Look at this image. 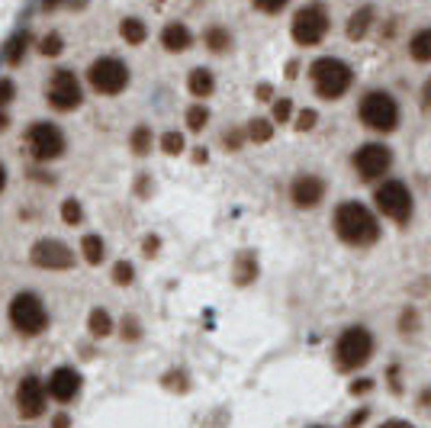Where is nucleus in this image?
Returning a JSON list of instances; mask_svg holds the SVG:
<instances>
[{
	"mask_svg": "<svg viewBox=\"0 0 431 428\" xmlns=\"http://www.w3.org/2000/svg\"><path fill=\"white\" fill-rule=\"evenodd\" d=\"M119 35H123V39H125V43H129V45H139V43H145L148 29H145V23H142V20H135V16H129V20H123V23H119Z\"/></svg>",
	"mask_w": 431,
	"mask_h": 428,
	"instance_id": "aec40b11",
	"label": "nucleus"
},
{
	"mask_svg": "<svg viewBox=\"0 0 431 428\" xmlns=\"http://www.w3.org/2000/svg\"><path fill=\"white\" fill-rule=\"evenodd\" d=\"M13 81H7V77H4V81H0V106H7L10 100H13Z\"/></svg>",
	"mask_w": 431,
	"mask_h": 428,
	"instance_id": "c9c22d12",
	"label": "nucleus"
},
{
	"mask_svg": "<svg viewBox=\"0 0 431 428\" xmlns=\"http://www.w3.org/2000/svg\"><path fill=\"white\" fill-rule=\"evenodd\" d=\"M87 77H91V87L97 94H106V97H116V94L125 91V84H129V68H125L119 58H97V62L91 64V71H87Z\"/></svg>",
	"mask_w": 431,
	"mask_h": 428,
	"instance_id": "423d86ee",
	"label": "nucleus"
},
{
	"mask_svg": "<svg viewBox=\"0 0 431 428\" xmlns=\"http://www.w3.org/2000/svg\"><path fill=\"white\" fill-rule=\"evenodd\" d=\"M161 45H164L167 52H187L190 45H194V35H190V29L181 26V23H167L164 33H161Z\"/></svg>",
	"mask_w": 431,
	"mask_h": 428,
	"instance_id": "dca6fc26",
	"label": "nucleus"
},
{
	"mask_svg": "<svg viewBox=\"0 0 431 428\" xmlns=\"http://www.w3.org/2000/svg\"><path fill=\"white\" fill-rule=\"evenodd\" d=\"M123 335L125 338H139V322H135V319H125V322H123Z\"/></svg>",
	"mask_w": 431,
	"mask_h": 428,
	"instance_id": "e433bc0d",
	"label": "nucleus"
},
{
	"mask_svg": "<svg viewBox=\"0 0 431 428\" xmlns=\"http://www.w3.org/2000/svg\"><path fill=\"white\" fill-rule=\"evenodd\" d=\"M290 0H254L257 10H264V13H277V10H284Z\"/></svg>",
	"mask_w": 431,
	"mask_h": 428,
	"instance_id": "f704fd0d",
	"label": "nucleus"
},
{
	"mask_svg": "<svg viewBox=\"0 0 431 428\" xmlns=\"http://www.w3.org/2000/svg\"><path fill=\"white\" fill-rule=\"evenodd\" d=\"M33 264L35 267H45V271H68L74 264V252H71L65 242H55V239H42L33 245Z\"/></svg>",
	"mask_w": 431,
	"mask_h": 428,
	"instance_id": "f8f14e48",
	"label": "nucleus"
},
{
	"mask_svg": "<svg viewBox=\"0 0 431 428\" xmlns=\"http://www.w3.org/2000/svg\"><path fill=\"white\" fill-rule=\"evenodd\" d=\"M39 49H42V55H62V49H65V45H62V35H58V33H49L45 39H42Z\"/></svg>",
	"mask_w": 431,
	"mask_h": 428,
	"instance_id": "7c9ffc66",
	"label": "nucleus"
},
{
	"mask_svg": "<svg viewBox=\"0 0 431 428\" xmlns=\"http://www.w3.org/2000/svg\"><path fill=\"white\" fill-rule=\"evenodd\" d=\"M7 187V171H4V164H0V190Z\"/></svg>",
	"mask_w": 431,
	"mask_h": 428,
	"instance_id": "37998d69",
	"label": "nucleus"
},
{
	"mask_svg": "<svg viewBox=\"0 0 431 428\" xmlns=\"http://www.w3.org/2000/svg\"><path fill=\"white\" fill-rule=\"evenodd\" d=\"M409 55L415 62H431V29H418L409 43Z\"/></svg>",
	"mask_w": 431,
	"mask_h": 428,
	"instance_id": "6ab92c4d",
	"label": "nucleus"
},
{
	"mask_svg": "<svg viewBox=\"0 0 431 428\" xmlns=\"http://www.w3.org/2000/svg\"><path fill=\"white\" fill-rule=\"evenodd\" d=\"M422 103H425V106H428V110H431V77H428V84L422 87Z\"/></svg>",
	"mask_w": 431,
	"mask_h": 428,
	"instance_id": "58836bf2",
	"label": "nucleus"
},
{
	"mask_svg": "<svg viewBox=\"0 0 431 428\" xmlns=\"http://www.w3.org/2000/svg\"><path fill=\"white\" fill-rule=\"evenodd\" d=\"M290 197H293V203H296L299 210H313V206H319L322 197H325V184H322L315 174H303V177L293 181Z\"/></svg>",
	"mask_w": 431,
	"mask_h": 428,
	"instance_id": "4468645a",
	"label": "nucleus"
},
{
	"mask_svg": "<svg viewBox=\"0 0 431 428\" xmlns=\"http://www.w3.org/2000/svg\"><path fill=\"white\" fill-rule=\"evenodd\" d=\"M370 23H374V10H370V7L354 10L351 20H348V39H364L367 29H370Z\"/></svg>",
	"mask_w": 431,
	"mask_h": 428,
	"instance_id": "a211bd4d",
	"label": "nucleus"
},
{
	"mask_svg": "<svg viewBox=\"0 0 431 428\" xmlns=\"http://www.w3.org/2000/svg\"><path fill=\"white\" fill-rule=\"evenodd\" d=\"M225 145H229V152H232V148H238V145H242V133H225Z\"/></svg>",
	"mask_w": 431,
	"mask_h": 428,
	"instance_id": "4c0bfd02",
	"label": "nucleus"
},
{
	"mask_svg": "<svg viewBox=\"0 0 431 428\" xmlns=\"http://www.w3.org/2000/svg\"><path fill=\"white\" fill-rule=\"evenodd\" d=\"M390 164H393V152L386 145H380V142H367L354 154V168L364 181H376L380 174L390 171Z\"/></svg>",
	"mask_w": 431,
	"mask_h": 428,
	"instance_id": "9d476101",
	"label": "nucleus"
},
{
	"mask_svg": "<svg viewBox=\"0 0 431 428\" xmlns=\"http://www.w3.org/2000/svg\"><path fill=\"white\" fill-rule=\"evenodd\" d=\"M45 390L52 393V400L71 402L77 396V390H81V377H77V371H71V367H58V371H52Z\"/></svg>",
	"mask_w": 431,
	"mask_h": 428,
	"instance_id": "2eb2a0df",
	"label": "nucleus"
},
{
	"mask_svg": "<svg viewBox=\"0 0 431 428\" xmlns=\"http://www.w3.org/2000/svg\"><path fill=\"white\" fill-rule=\"evenodd\" d=\"M81 252H84V258H87V264H100V261H103V254H106L103 239H100V235H84Z\"/></svg>",
	"mask_w": 431,
	"mask_h": 428,
	"instance_id": "4be33fe9",
	"label": "nucleus"
},
{
	"mask_svg": "<svg viewBox=\"0 0 431 428\" xmlns=\"http://www.w3.org/2000/svg\"><path fill=\"white\" fill-rule=\"evenodd\" d=\"M29 152H33L35 162H52L65 152V135L58 126L52 123H39V126L29 129Z\"/></svg>",
	"mask_w": 431,
	"mask_h": 428,
	"instance_id": "1a4fd4ad",
	"label": "nucleus"
},
{
	"mask_svg": "<svg viewBox=\"0 0 431 428\" xmlns=\"http://www.w3.org/2000/svg\"><path fill=\"white\" fill-rule=\"evenodd\" d=\"M45 386H42L39 377H26L20 386H16V406H20V415L26 419H39L45 412Z\"/></svg>",
	"mask_w": 431,
	"mask_h": 428,
	"instance_id": "ddd939ff",
	"label": "nucleus"
},
{
	"mask_svg": "<svg viewBox=\"0 0 431 428\" xmlns=\"http://www.w3.org/2000/svg\"><path fill=\"white\" fill-rule=\"evenodd\" d=\"M26 45H29V33H20L10 39L7 52H4V58H7V64H20L23 55H26Z\"/></svg>",
	"mask_w": 431,
	"mask_h": 428,
	"instance_id": "393cba45",
	"label": "nucleus"
},
{
	"mask_svg": "<svg viewBox=\"0 0 431 428\" xmlns=\"http://www.w3.org/2000/svg\"><path fill=\"white\" fill-rule=\"evenodd\" d=\"M422 402H425V406H428V409H431V390H428V393H425V396H422Z\"/></svg>",
	"mask_w": 431,
	"mask_h": 428,
	"instance_id": "49530a36",
	"label": "nucleus"
},
{
	"mask_svg": "<svg viewBox=\"0 0 431 428\" xmlns=\"http://www.w3.org/2000/svg\"><path fill=\"white\" fill-rule=\"evenodd\" d=\"M290 116H293V103L290 100H277L274 103V123H290Z\"/></svg>",
	"mask_w": 431,
	"mask_h": 428,
	"instance_id": "473e14b6",
	"label": "nucleus"
},
{
	"mask_svg": "<svg viewBox=\"0 0 431 428\" xmlns=\"http://www.w3.org/2000/svg\"><path fill=\"white\" fill-rule=\"evenodd\" d=\"M58 4H62V0H42V7H45V10H52V7H58Z\"/></svg>",
	"mask_w": 431,
	"mask_h": 428,
	"instance_id": "c03bdc74",
	"label": "nucleus"
},
{
	"mask_svg": "<svg viewBox=\"0 0 431 428\" xmlns=\"http://www.w3.org/2000/svg\"><path fill=\"white\" fill-rule=\"evenodd\" d=\"M148 148H152V129L139 126V129L133 133V152H135V154H145Z\"/></svg>",
	"mask_w": 431,
	"mask_h": 428,
	"instance_id": "bb28decb",
	"label": "nucleus"
},
{
	"mask_svg": "<svg viewBox=\"0 0 431 428\" xmlns=\"http://www.w3.org/2000/svg\"><path fill=\"white\" fill-rule=\"evenodd\" d=\"M370 354H374V335H370L364 325L348 329L338 338V344H335V361H338L341 371H357V367H364L370 361Z\"/></svg>",
	"mask_w": 431,
	"mask_h": 428,
	"instance_id": "7ed1b4c3",
	"label": "nucleus"
},
{
	"mask_svg": "<svg viewBox=\"0 0 431 428\" xmlns=\"http://www.w3.org/2000/svg\"><path fill=\"white\" fill-rule=\"evenodd\" d=\"M315 120H319V116H315V110H303L296 116V129H299V133H306V129L315 126Z\"/></svg>",
	"mask_w": 431,
	"mask_h": 428,
	"instance_id": "72a5a7b5",
	"label": "nucleus"
},
{
	"mask_svg": "<svg viewBox=\"0 0 431 428\" xmlns=\"http://www.w3.org/2000/svg\"><path fill=\"white\" fill-rule=\"evenodd\" d=\"M376 206L383 216H390L393 223H409L412 216V193L403 181H386L376 187Z\"/></svg>",
	"mask_w": 431,
	"mask_h": 428,
	"instance_id": "6e6552de",
	"label": "nucleus"
},
{
	"mask_svg": "<svg viewBox=\"0 0 431 428\" xmlns=\"http://www.w3.org/2000/svg\"><path fill=\"white\" fill-rule=\"evenodd\" d=\"M155 252H158V239H145V254L152 258Z\"/></svg>",
	"mask_w": 431,
	"mask_h": 428,
	"instance_id": "ea45409f",
	"label": "nucleus"
},
{
	"mask_svg": "<svg viewBox=\"0 0 431 428\" xmlns=\"http://www.w3.org/2000/svg\"><path fill=\"white\" fill-rule=\"evenodd\" d=\"M257 100H271V84H261V87H257Z\"/></svg>",
	"mask_w": 431,
	"mask_h": 428,
	"instance_id": "a19ab883",
	"label": "nucleus"
},
{
	"mask_svg": "<svg viewBox=\"0 0 431 428\" xmlns=\"http://www.w3.org/2000/svg\"><path fill=\"white\" fill-rule=\"evenodd\" d=\"M203 43H206L213 52H225L232 45V35L225 33L223 26H209L206 33H203Z\"/></svg>",
	"mask_w": 431,
	"mask_h": 428,
	"instance_id": "5701e85b",
	"label": "nucleus"
},
{
	"mask_svg": "<svg viewBox=\"0 0 431 428\" xmlns=\"http://www.w3.org/2000/svg\"><path fill=\"white\" fill-rule=\"evenodd\" d=\"M133 264H129V261H119L116 267H113V281L116 283H133Z\"/></svg>",
	"mask_w": 431,
	"mask_h": 428,
	"instance_id": "2f4dec72",
	"label": "nucleus"
},
{
	"mask_svg": "<svg viewBox=\"0 0 431 428\" xmlns=\"http://www.w3.org/2000/svg\"><path fill=\"white\" fill-rule=\"evenodd\" d=\"M187 87H190L194 97H209L213 87H216V81H213V74H209L206 68H194V71H190V77H187Z\"/></svg>",
	"mask_w": 431,
	"mask_h": 428,
	"instance_id": "f3484780",
	"label": "nucleus"
},
{
	"mask_svg": "<svg viewBox=\"0 0 431 428\" xmlns=\"http://www.w3.org/2000/svg\"><path fill=\"white\" fill-rule=\"evenodd\" d=\"M62 219L68 225H77L84 219V210H81V203H77V200H65L62 203Z\"/></svg>",
	"mask_w": 431,
	"mask_h": 428,
	"instance_id": "c85d7f7f",
	"label": "nucleus"
},
{
	"mask_svg": "<svg viewBox=\"0 0 431 428\" xmlns=\"http://www.w3.org/2000/svg\"><path fill=\"white\" fill-rule=\"evenodd\" d=\"M87 329H91V335H94V338H106V335L113 332V319H110V312H106V309H94L91 319H87Z\"/></svg>",
	"mask_w": 431,
	"mask_h": 428,
	"instance_id": "412c9836",
	"label": "nucleus"
},
{
	"mask_svg": "<svg viewBox=\"0 0 431 428\" xmlns=\"http://www.w3.org/2000/svg\"><path fill=\"white\" fill-rule=\"evenodd\" d=\"M254 277H257V264H254V258H251L248 252L238 254V261H235V281H238V283H251Z\"/></svg>",
	"mask_w": 431,
	"mask_h": 428,
	"instance_id": "b1692460",
	"label": "nucleus"
},
{
	"mask_svg": "<svg viewBox=\"0 0 431 428\" xmlns=\"http://www.w3.org/2000/svg\"><path fill=\"white\" fill-rule=\"evenodd\" d=\"M361 120L364 126L376 129V133H393L399 126V106L386 91H370L361 100Z\"/></svg>",
	"mask_w": 431,
	"mask_h": 428,
	"instance_id": "20e7f679",
	"label": "nucleus"
},
{
	"mask_svg": "<svg viewBox=\"0 0 431 428\" xmlns=\"http://www.w3.org/2000/svg\"><path fill=\"white\" fill-rule=\"evenodd\" d=\"M364 419H367V412H354L351 415V425H357V422H364Z\"/></svg>",
	"mask_w": 431,
	"mask_h": 428,
	"instance_id": "79ce46f5",
	"label": "nucleus"
},
{
	"mask_svg": "<svg viewBox=\"0 0 431 428\" xmlns=\"http://www.w3.org/2000/svg\"><path fill=\"white\" fill-rule=\"evenodd\" d=\"M81 84H77V77L71 74L68 68H62V71H55V77L49 81V103L55 106V110H62V113H68V110H74V106H81Z\"/></svg>",
	"mask_w": 431,
	"mask_h": 428,
	"instance_id": "9b49d317",
	"label": "nucleus"
},
{
	"mask_svg": "<svg viewBox=\"0 0 431 428\" xmlns=\"http://www.w3.org/2000/svg\"><path fill=\"white\" fill-rule=\"evenodd\" d=\"M10 322L23 335H39L49 325V312H45V306L35 293H16L13 303H10Z\"/></svg>",
	"mask_w": 431,
	"mask_h": 428,
	"instance_id": "39448f33",
	"label": "nucleus"
},
{
	"mask_svg": "<svg viewBox=\"0 0 431 428\" xmlns=\"http://www.w3.org/2000/svg\"><path fill=\"white\" fill-rule=\"evenodd\" d=\"M209 123V113H206V106H190L187 110V126L194 129V133H200L203 126Z\"/></svg>",
	"mask_w": 431,
	"mask_h": 428,
	"instance_id": "cd10ccee",
	"label": "nucleus"
},
{
	"mask_svg": "<svg viewBox=\"0 0 431 428\" xmlns=\"http://www.w3.org/2000/svg\"><path fill=\"white\" fill-rule=\"evenodd\" d=\"M10 126V120H7V116H4V113H0V133H4V129H7Z\"/></svg>",
	"mask_w": 431,
	"mask_h": 428,
	"instance_id": "a18cd8bd",
	"label": "nucleus"
},
{
	"mask_svg": "<svg viewBox=\"0 0 431 428\" xmlns=\"http://www.w3.org/2000/svg\"><path fill=\"white\" fill-rule=\"evenodd\" d=\"M328 33V10L322 4H309L293 16V43L296 45H319Z\"/></svg>",
	"mask_w": 431,
	"mask_h": 428,
	"instance_id": "0eeeda50",
	"label": "nucleus"
},
{
	"mask_svg": "<svg viewBox=\"0 0 431 428\" xmlns=\"http://www.w3.org/2000/svg\"><path fill=\"white\" fill-rule=\"evenodd\" d=\"M161 148H164L167 154H181L184 152V135L181 133H164L161 135Z\"/></svg>",
	"mask_w": 431,
	"mask_h": 428,
	"instance_id": "c756f323",
	"label": "nucleus"
},
{
	"mask_svg": "<svg viewBox=\"0 0 431 428\" xmlns=\"http://www.w3.org/2000/svg\"><path fill=\"white\" fill-rule=\"evenodd\" d=\"M309 71H313L315 94H319L322 100H338L341 94L351 87V77H354L341 58H319Z\"/></svg>",
	"mask_w": 431,
	"mask_h": 428,
	"instance_id": "f03ea898",
	"label": "nucleus"
},
{
	"mask_svg": "<svg viewBox=\"0 0 431 428\" xmlns=\"http://www.w3.org/2000/svg\"><path fill=\"white\" fill-rule=\"evenodd\" d=\"M335 232L348 245H374L376 235H380V225H376L374 213L361 203H341L335 213Z\"/></svg>",
	"mask_w": 431,
	"mask_h": 428,
	"instance_id": "f257e3e1",
	"label": "nucleus"
},
{
	"mask_svg": "<svg viewBox=\"0 0 431 428\" xmlns=\"http://www.w3.org/2000/svg\"><path fill=\"white\" fill-rule=\"evenodd\" d=\"M271 135H274L271 120H251V123H248V139H254V142H267Z\"/></svg>",
	"mask_w": 431,
	"mask_h": 428,
	"instance_id": "a878e982",
	"label": "nucleus"
}]
</instances>
